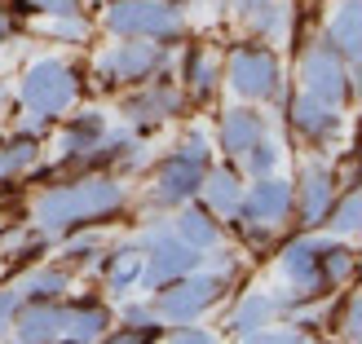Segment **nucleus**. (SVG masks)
Returning <instances> with one entry per match:
<instances>
[{
    "label": "nucleus",
    "instance_id": "1",
    "mask_svg": "<svg viewBox=\"0 0 362 344\" xmlns=\"http://www.w3.org/2000/svg\"><path fill=\"white\" fill-rule=\"evenodd\" d=\"M129 208V186L111 172H76L53 181L31 203V230L49 239H66L80 230H102Z\"/></svg>",
    "mask_w": 362,
    "mask_h": 344
},
{
    "label": "nucleus",
    "instance_id": "2",
    "mask_svg": "<svg viewBox=\"0 0 362 344\" xmlns=\"http://www.w3.org/2000/svg\"><path fill=\"white\" fill-rule=\"evenodd\" d=\"M208 164H212V141H208V133L190 129L168 155L155 159L151 186H146V208L151 212H173L181 203H190L199 194V181H204Z\"/></svg>",
    "mask_w": 362,
    "mask_h": 344
},
{
    "label": "nucleus",
    "instance_id": "3",
    "mask_svg": "<svg viewBox=\"0 0 362 344\" xmlns=\"http://www.w3.org/2000/svg\"><path fill=\"white\" fill-rule=\"evenodd\" d=\"M102 27L115 40H155L173 49L186 40V9L173 0H106Z\"/></svg>",
    "mask_w": 362,
    "mask_h": 344
},
{
    "label": "nucleus",
    "instance_id": "4",
    "mask_svg": "<svg viewBox=\"0 0 362 344\" xmlns=\"http://www.w3.org/2000/svg\"><path fill=\"white\" fill-rule=\"evenodd\" d=\"M221 84H230V93L252 102V106L279 102L287 93L283 88V62L265 40H239L234 45L221 62Z\"/></svg>",
    "mask_w": 362,
    "mask_h": 344
},
{
    "label": "nucleus",
    "instance_id": "5",
    "mask_svg": "<svg viewBox=\"0 0 362 344\" xmlns=\"http://www.w3.org/2000/svg\"><path fill=\"white\" fill-rule=\"evenodd\" d=\"M173 71V49L155 40H115L98 53L93 62V84L102 93H119V88H137L155 76Z\"/></svg>",
    "mask_w": 362,
    "mask_h": 344
},
{
    "label": "nucleus",
    "instance_id": "6",
    "mask_svg": "<svg viewBox=\"0 0 362 344\" xmlns=\"http://www.w3.org/2000/svg\"><path fill=\"white\" fill-rule=\"evenodd\" d=\"M80 88H84V71L76 62H66V58H35L27 71H23V80H18V102L27 106L31 115H49V119H58L62 111H71L80 97Z\"/></svg>",
    "mask_w": 362,
    "mask_h": 344
},
{
    "label": "nucleus",
    "instance_id": "7",
    "mask_svg": "<svg viewBox=\"0 0 362 344\" xmlns=\"http://www.w3.org/2000/svg\"><path fill=\"white\" fill-rule=\"evenodd\" d=\"M226 292H230V283L199 265L190 274L164 283L159 292H151V309H155L159 322H168V327H177V322H199L208 309H216V304L226 300Z\"/></svg>",
    "mask_w": 362,
    "mask_h": 344
},
{
    "label": "nucleus",
    "instance_id": "8",
    "mask_svg": "<svg viewBox=\"0 0 362 344\" xmlns=\"http://www.w3.org/2000/svg\"><path fill=\"white\" fill-rule=\"evenodd\" d=\"M300 58H296V71H300V88L305 93H314V97H322V102H332V106H345L354 102V93H358V71L340 58V53L322 40V35H314V40H305L300 49Z\"/></svg>",
    "mask_w": 362,
    "mask_h": 344
},
{
    "label": "nucleus",
    "instance_id": "9",
    "mask_svg": "<svg viewBox=\"0 0 362 344\" xmlns=\"http://www.w3.org/2000/svg\"><path fill=\"white\" fill-rule=\"evenodd\" d=\"M186 106H190V102H186V93H181L177 76H173V71H164V76L137 84L133 93L119 97V119L133 129V137H151L159 124L186 115Z\"/></svg>",
    "mask_w": 362,
    "mask_h": 344
},
{
    "label": "nucleus",
    "instance_id": "10",
    "mask_svg": "<svg viewBox=\"0 0 362 344\" xmlns=\"http://www.w3.org/2000/svg\"><path fill=\"white\" fill-rule=\"evenodd\" d=\"M340 186L345 181L336 177L332 164H322V159H305V164L296 168L292 177V216L300 230H322V221H327V208L332 198L340 194Z\"/></svg>",
    "mask_w": 362,
    "mask_h": 344
},
{
    "label": "nucleus",
    "instance_id": "11",
    "mask_svg": "<svg viewBox=\"0 0 362 344\" xmlns=\"http://www.w3.org/2000/svg\"><path fill=\"white\" fill-rule=\"evenodd\" d=\"M287 129H292L305 146H332V141L340 137V129H345V115H340V106L322 102L314 93H292L287 97Z\"/></svg>",
    "mask_w": 362,
    "mask_h": 344
},
{
    "label": "nucleus",
    "instance_id": "12",
    "mask_svg": "<svg viewBox=\"0 0 362 344\" xmlns=\"http://www.w3.org/2000/svg\"><path fill=\"white\" fill-rule=\"evenodd\" d=\"M239 221H257V225H269V230L287 225L292 221V181L269 172V177H257L252 186H243Z\"/></svg>",
    "mask_w": 362,
    "mask_h": 344
},
{
    "label": "nucleus",
    "instance_id": "13",
    "mask_svg": "<svg viewBox=\"0 0 362 344\" xmlns=\"http://www.w3.org/2000/svg\"><path fill=\"white\" fill-rule=\"evenodd\" d=\"M269 129H274V124H269V115L261 106H252V102L230 106V111L216 115V150L226 159H239L247 146H257L261 137H269Z\"/></svg>",
    "mask_w": 362,
    "mask_h": 344
},
{
    "label": "nucleus",
    "instance_id": "14",
    "mask_svg": "<svg viewBox=\"0 0 362 344\" xmlns=\"http://www.w3.org/2000/svg\"><path fill=\"white\" fill-rule=\"evenodd\" d=\"M111 133V119H106V111H76L62 129H58V164L49 168V177L66 172L76 159H84L88 150L98 146V141Z\"/></svg>",
    "mask_w": 362,
    "mask_h": 344
},
{
    "label": "nucleus",
    "instance_id": "15",
    "mask_svg": "<svg viewBox=\"0 0 362 344\" xmlns=\"http://www.w3.org/2000/svg\"><path fill=\"white\" fill-rule=\"evenodd\" d=\"M243 172L230 164H208V172H204V181H199V203H204L216 221H234V216H239V203H243Z\"/></svg>",
    "mask_w": 362,
    "mask_h": 344
},
{
    "label": "nucleus",
    "instance_id": "16",
    "mask_svg": "<svg viewBox=\"0 0 362 344\" xmlns=\"http://www.w3.org/2000/svg\"><path fill=\"white\" fill-rule=\"evenodd\" d=\"M177 84L186 102H212L221 88V58L208 45H186L181 49V66H177Z\"/></svg>",
    "mask_w": 362,
    "mask_h": 344
},
{
    "label": "nucleus",
    "instance_id": "17",
    "mask_svg": "<svg viewBox=\"0 0 362 344\" xmlns=\"http://www.w3.org/2000/svg\"><path fill=\"white\" fill-rule=\"evenodd\" d=\"M111 331V309L98 296H62V340L98 344Z\"/></svg>",
    "mask_w": 362,
    "mask_h": 344
},
{
    "label": "nucleus",
    "instance_id": "18",
    "mask_svg": "<svg viewBox=\"0 0 362 344\" xmlns=\"http://www.w3.org/2000/svg\"><path fill=\"white\" fill-rule=\"evenodd\" d=\"M93 269H102L106 292H111L115 300H124L137 287V274H141V247H137V239H124V243L102 247L98 261H93Z\"/></svg>",
    "mask_w": 362,
    "mask_h": 344
},
{
    "label": "nucleus",
    "instance_id": "19",
    "mask_svg": "<svg viewBox=\"0 0 362 344\" xmlns=\"http://www.w3.org/2000/svg\"><path fill=\"white\" fill-rule=\"evenodd\" d=\"M13 340L23 344H53L62 340V300H23L13 318Z\"/></svg>",
    "mask_w": 362,
    "mask_h": 344
},
{
    "label": "nucleus",
    "instance_id": "20",
    "mask_svg": "<svg viewBox=\"0 0 362 344\" xmlns=\"http://www.w3.org/2000/svg\"><path fill=\"white\" fill-rule=\"evenodd\" d=\"M322 40L358 71V58H362V5L358 0H336L327 27H322Z\"/></svg>",
    "mask_w": 362,
    "mask_h": 344
},
{
    "label": "nucleus",
    "instance_id": "21",
    "mask_svg": "<svg viewBox=\"0 0 362 344\" xmlns=\"http://www.w3.org/2000/svg\"><path fill=\"white\" fill-rule=\"evenodd\" d=\"M173 234L181 243H190L194 251H208V247H216L221 243V221L199 203V198H190V203H181V208H173Z\"/></svg>",
    "mask_w": 362,
    "mask_h": 344
},
{
    "label": "nucleus",
    "instance_id": "22",
    "mask_svg": "<svg viewBox=\"0 0 362 344\" xmlns=\"http://www.w3.org/2000/svg\"><path fill=\"white\" fill-rule=\"evenodd\" d=\"M269 322H279V304H274V292H243L239 304L230 309V322H226V331L234 340H243L252 331H261L269 327Z\"/></svg>",
    "mask_w": 362,
    "mask_h": 344
},
{
    "label": "nucleus",
    "instance_id": "23",
    "mask_svg": "<svg viewBox=\"0 0 362 344\" xmlns=\"http://www.w3.org/2000/svg\"><path fill=\"white\" fill-rule=\"evenodd\" d=\"M40 155H45V137H31V133H23L13 124V129L0 137V181L23 177L27 168L40 164Z\"/></svg>",
    "mask_w": 362,
    "mask_h": 344
},
{
    "label": "nucleus",
    "instance_id": "24",
    "mask_svg": "<svg viewBox=\"0 0 362 344\" xmlns=\"http://www.w3.org/2000/svg\"><path fill=\"white\" fill-rule=\"evenodd\" d=\"M71 269L62 261H40V265H31L18 274V283H23V296L27 300H62L71 292Z\"/></svg>",
    "mask_w": 362,
    "mask_h": 344
},
{
    "label": "nucleus",
    "instance_id": "25",
    "mask_svg": "<svg viewBox=\"0 0 362 344\" xmlns=\"http://www.w3.org/2000/svg\"><path fill=\"white\" fill-rule=\"evenodd\" d=\"M226 5L239 13V23L261 35V40H269V35H279L287 27V0H226Z\"/></svg>",
    "mask_w": 362,
    "mask_h": 344
},
{
    "label": "nucleus",
    "instance_id": "26",
    "mask_svg": "<svg viewBox=\"0 0 362 344\" xmlns=\"http://www.w3.org/2000/svg\"><path fill=\"white\" fill-rule=\"evenodd\" d=\"M49 247H53V239L49 234H40V230H13V234H5V256H9V274H23V269H31V265H40L45 256H49Z\"/></svg>",
    "mask_w": 362,
    "mask_h": 344
},
{
    "label": "nucleus",
    "instance_id": "27",
    "mask_svg": "<svg viewBox=\"0 0 362 344\" xmlns=\"http://www.w3.org/2000/svg\"><path fill=\"white\" fill-rule=\"evenodd\" d=\"M358 221H362V212H358V181L349 177L345 186H340V194L332 198L322 230H327L332 239H354V234H358Z\"/></svg>",
    "mask_w": 362,
    "mask_h": 344
},
{
    "label": "nucleus",
    "instance_id": "28",
    "mask_svg": "<svg viewBox=\"0 0 362 344\" xmlns=\"http://www.w3.org/2000/svg\"><path fill=\"white\" fill-rule=\"evenodd\" d=\"M106 243L98 239L93 230H80V234H66V247H62V265L71 269V274H80V269H93V261H98V251H102Z\"/></svg>",
    "mask_w": 362,
    "mask_h": 344
},
{
    "label": "nucleus",
    "instance_id": "29",
    "mask_svg": "<svg viewBox=\"0 0 362 344\" xmlns=\"http://www.w3.org/2000/svg\"><path fill=\"white\" fill-rule=\"evenodd\" d=\"M239 164H243V172L257 181V177H269V172H279V164H283V150L274 146L269 137H261L257 146H247L243 155H239Z\"/></svg>",
    "mask_w": 362,
    "mask_h": 344
},
{
    "label": "nucleus",
    "instance_id": "30",
    "mask_svg": "<svg viewBox=\"0 0 362 344\" xmlns=\"http://www.w3.org/2000/svg\"><path fill=\"white\" fill-rule=\"evenodd\" d=\"M239 344H318V336L305 331V327H296V322H292V327H274V322H269V327L243 336Z\"/></svg>",
    "mask_w": 362,
    "mask_h": 344
},
{
    "label": "nucleus",
    "instance_id": "31",
    "mask_svg": "<svg viewBox=\"0 0 362 344\" xmlns=\"http://www.w3.org/2000/svg\"><path fill=\"white\" fill-rule=\"evenodd\" d=\"M164 340V322H146V327H129V322H119V327H111L98 344H159Z\"/></svg>",
    "mask_w": 362,
    "mask_h": 344
},
{
    "label": "nucleus",
    "instance_id": "32",
    "mask_svg": "<svg viewBox=\"0 0 362 344\" xmlns=\"http://www.w3.org/2000/svg\"><path fill=\"white\" fill-rule=\"evenodd\" d=\"M40 35H53V40H88V18L76 13V18H45L40 23Z\"/></svg>",
    "mask_w": 362,
    "mask_h": 344
},
{
    "label": "nucleus",
    "instance_id": "33",
    "mask_svg": "<svg viewBox=\"0 0 362 344\" xmlns=\"http://www.w3.org/2000/svg\"><path fill=\"white\" fill-rule=\"evenodd\" d=\"M23 283L18 278H9L5 287H0V336H9L13 331V318H18V309H23Z\"/></svg>",
    "mask_w": 362,
    "mask_h": 344
},
{
    "label": "nucleus",
    "instance_id": "34",
    "mask_svg": "<svg viewBox=\"0 0 362 344\" xmlns=\"http://www.w3.org/2000/svg\"><path fill=\"white\" fill-rule=\"evenodd\" d=\"M199 265H204V269H212V274H221L226 283H234V278H239V251H230V247H221V243H216V247H208Z\"/></svg>",
    "mask_w": 362,
    "mask_h": 344
},
{
    "label": "nucleus",
    "instance_id": "35",
    "mask_svg": "<svg viewBox=\"0 0 362 344\" xmlns=\"http://www.w3.org/2000/svg\"><path fill=\"white\" fill-rule=\"evenodd\" d=\"M168 344H221V336L199 327V322H177V327H164Z\"/></svg>",
    "mask_w": 362,
    "mask_h": 344
},
{
    "label": "nucleus",
    "instance_id": "36",
    "mask_svg": "<svg viewBox=\"0 0 362 344\" xmlns=\"http://www.w3.org/2000/svg\"><path fill=\"white\" fill-rule=\"evenodd\" d=\"M27 5L40 18H76V13H84V0H27Z\"/></svg>",
    "mask_w": 362,
    "mask_h": 344
},
{
    "label": "nucleus",
    "instance_id": "37",
    "mask_svg": "<svg viewBox=\"0 0 362 344\" xmlns=\"http://www.w3.org/2000/svg\"><path fill=\"white\" fill-rule=\"evenodd\" d=\"M119 322H129V327H146V322H155L151 300H129V296H124V304H119Z\"/></svg>",
    "mask_w": 362,
    "mask_h": 344
},
{
    "label": "nucleus",
    "instance_id": "38",
    "mask_svg": "<svg viewBox=\"0 0 362 344\" xmlns=\"http://www.w3.org/2000/svg\"><path fill=\"white\" fill-rule=\"evenodd\" d=\"M9 31H13V23L5 18V9H0V49H5V40H9Z\"/></svg>",
    "mask_w": 362,
    "mask_h": 344
},
{
    "label": "nucleus",
    "instance_id": "39",
    "mask_svg": "<svg viewBox=\"0 0 362 344\" xmlns=\"http://www.w3.org/2000/svg\"><path fill=\"white\" fill-rule=\"evenodd\" d=\"M0 344H23V340H13V336H0Z\"/></svg>",
    "mask_w": 362,
    "mask_h": 344
},
{
    "label": "nucleus",
    "instance_id": "40",
    "mask_svg": "<svg viewBox=\"0 0 362 344\" xmlns=\"http://www.w3.org/2000/svg\"><path fill=\"white\" fill-rule=\"evenodd\" d=\"M53 344H76V340H53Z\"/></svg>",
    "mask_w": 362,
    "mask_h": 344
},
{
    "label": "nucleus",
    "instance_id": "41",
    "mask_svg": "<svg viewBox=\"0 0 362 344\" xmlns=\"http://www.w3.org/2000/svg\"><path fill=\"white\" fill-rule=\"evenodd\" d=\"M173 5H177V0H173Z\"/></svg>",
    "mask_w": 362,
    "mask_h": 344
}]
</instances>
